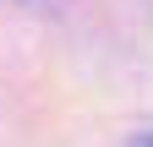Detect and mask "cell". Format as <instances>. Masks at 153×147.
<instances>
[{
    "label": "cell",
    "instance_id": "1",
    "mask_svg": "<svg viewBox=\"0 0 153 147\" xmlns=\"http://www.w3.org/2000/svg\"><path fill=\"white\" fill-rule=\"evenodd\" d=\"M142 147H153V136H148V142H142Z\"/></svg>",
    "mask_w": 153,
    "mask_h": 147
}]
</instances>
